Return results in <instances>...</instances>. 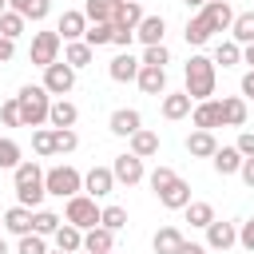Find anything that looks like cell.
<instances>
[{"mask_svg":"<svg viewBox=\"0 0 254 254\" xmlns=\"http://www.w3.org/2000/svg\"><path fill=\"white\" fill-rule=\"evenodd\" d=\"M194 99L187 95V91H175V95H163V115L167 119H183V115H190L194 107H190Z\"/></svg>","mask_w":254,"mask_h":254,"instance_id":"f1b7e54d","label":"cell"},{"mask_svg":"<svg viewBox=\"0 0 254 254\" xmlns=\"http://www.w3.org/2000/svg\"><path fill=\"white\" fill-rule=\"evenodd\" d=\"M32 147H36V155H56V127L52 131L48 127L32 131Z\"/></svg>","mask_w":254,"mask_h":254,"instance_id":"ab89813d","label":"cell"},{"mask_svg":"<svg viewBox=\"0 0 254 254\" xmlns=\"http://www.w3.org/2000/svg\"><path fill=\"white\" fill-rule=\"evenodd\" d=\"M12 183H16V198H20V206H32V210H36V206L44 202V194H48L40 163H20V167L12 171Z\"/></svg>","mask_w":254,"mask_h":254,"instance_id":"6da1fadb","label":"cell"},{"mask_svg":"<svg viewBox=\"0 0 254 254\" xmlns=\"http://www.w3.org/2000/svg\"><path fill=\"white\" fill-rule=\"evenodd\" d=\"M242 159H246V155H242L238 147H218V151L210 155V163H214L218 175H238V171H242Z\"/></svg>","mask_w":254,"mask_h":254,"instance_id":"44dd1931","label":"cell"},{"mask_svg":"<svg viewBox=\"0 0 254 254\" xmlns=\"http://www.w3.org/2000/svg\"><path fill=\"white\" fill-rule=\"evenodd\" d=\"M115 28H139L143 24V8H139V0H119V8H115V20H111Z\"/></svg>","mask_w":254,"mask_h":254,"instance_id":"cb8c5ba5","label":"cell"},{"mask_svg":"<svg viewBox=\"0 0 254 254\" xmlns=\"http://www.w3.org/2000/svg\"><path fill=\"white\" fill-rule=\"evenodd\" d=\"M16 167H20V143L0 139V171H16Z\"/></svg>","mask_w":254,"mask_h":254,"instance_id":"f35d334b","label":"cell"},{"mask_svg":"<svg viewBox=\"0 0 254 254\" xmlns=\"http://www.w3.org/2000/svg\"><path fill=\"white\" fill-rule=\"evenodd\" d=\"M0 226H4V214H0Z\"/></svg>","mask_w":254,"mask_h":254,"instance_id":"94428289","label":"cell"},{"mask_svg":"<svg viewBox=\"0 0 254 254\" xmlns=\"http://www.w3.org/2000/svg\"><path fill=\"white\" fill-rule=\"evenodd\" d=\"M0 254H8V242H4V238H0Z\"/></svg>","mask_w":254,"mask_h":254,"instance_id":"680465c9","label":"cell"},{"mask_svg":"<svg viewBox=\"0 0 254 254\" xmlns=\"http://www.w3.org/2000/svg\"><path fill=\"white\" fill-rule=\"evenodd\" d=\"M115 8H119V0H87L83 4V16L91 24H99V20H115Z\"/></svg>","mask_w":254,"mask_h":254,"instance_id":"d6a6232c","label":"cell"},{"mask_svg":"<svg viewBox=\"0 0 254 254\" xmlns=\"http://www.w3.org/2000/svg\"><path fill=\"white\" fill-rule=\"evenodd\" d=\"M155 254H179V246H183V234H179V226H163L159 234H155Z\"/></svg>","mask_w":254,"mask_h":254,"instance_id":"4dcf8cb0","label":"cell"},{"mask_svg":"<svg viewBox=\"0 0 254 254\" xmlns=\"http://www.w3.org/2000/svg\"><path fill=\"white\" fill-rule=\"evenodd\" d=\"M175 179H179V175H175V171H171V167H155V171H151V175H147V183H151V190H155V194H159V190H163V187H171V183H175Z\"/></svg>","mask_w":254,"mask_h":254,"instance_id":"7dc6e473","label":"cell"},{"mask_svg":"<svg viewBox=\"0 0 254 254\" xmlns=\"http://www.w3.org/2000/svg\"><path fill=\"white\" fill-rule=\"evenodd\" d=\"M111 36H115V24H111V20L87 24V32H83V40H87L91 48H103V44H111Z\"/></svg>","mask_w":254,"mask_h":254,"instance_id":"e575fe53","label":"cell"},{"mask_svg":"<svg viewBox=\"0 0 254 254\" xmlns=\"http://www.w3.org/2000/svg\"><path fill=\"white\" fill-rule=\"evenodd\" d=\"M238 242H242V246L254 254V218H250V222H242V230H238Z\"/></svg>","mask_w":254,"mask_h":254,"instance_id":"c3c4849f","label":"cell"},{"mask_svg":"<svg viewBox=\"0 0 254 254\" xmlns=\"http://www.w3.org/2000/svg\"><path fill=\"white\" fill-rule=\"evenodd\" d=\"M79 147V135L71 131V127H56V155H67V151H75Z\"/></svg>","mask_w":254,"mask_h":254,"instance_id":"7bdbcfd3","label":"cell"},{"mask_svg":"<svg viewBox=\"0 0 254 254\" xmlns=\"http://www.w3.org/2000/svg\"><path fill=\"white\" fill-rule=\"evenodd\" d=\"M139 67H143V60H135L131 52H119V56L107 64V75H111L115 83H127V79H135V75H139Z\"/></svg>","mask_w":254,"mask_h":254,"instance_id":"8fae6325","label":"cell"},{"mask_svg":"<svg viewBox=\"0 0 254 254\" xmlns=\"http://www.w3.org/2000/svg\"><path fill=\"white\" fill-rule=\"evenodd\" d=\"M230 36L246 48V44H254V12H238L234 16V24H230Z\"/></svg>","mask_w":254,"mask_h":254,"instance_id":"836d02e7","label":"cell"},{"mask_svg":"<svg viewBox=\"0 0 254 254\" xmlns=\"http://www.w3.org/2000/svg\"><path fill=\"white\" fill-rule=\"evenodd\" d=\"M60 32H36V40H32V64H40V67H48V64H56V56H60Z\"/></svg>","mask_w":254,"mask_h":254,"instance_id":"52a82bcc","label":"cell"},{"mask_svg":"<svg viewBox=\"0 0 254 254\" xmlns=\"http://www.w3.org/2000/svg\"><path fill=\"white\" fill-rule=\"evenodd\" d=\"M187 151H190L194 159H210V155L218 151V143H214V131H202V127H194V131L187 135Z\"/></svg>","mask_w":254,"mask_h":254,"instance_id":"ffe728a7","label":"cell"},{"mask_svg":"<svg viewBox=\"0 0 254 254\" xmlns=\"http://www.w3.org/2000/svg\"><path fill=\"white\" fill-rule=\"evenodd\" d=\"M143 64H147V67H167V64H171V52H167L163 44H151V48L143 52Z\"/></svg>","mask_w":254,"mask_h":254,"instance_id":"f6af8a7d","label":"cell"},{"mask_svg":"<svg viewBox=\"0 0 254 254\" xmlns=\"http://www.w3.org/2000/svg\"><path fill=\"white\" fill-rule=\"evenodd\" d=\"M24 32V16L16 12V8H8L4 16H0V36H8V40H16Z\"/></svg>","mask_w":254,"mask_h":254,"instance_id":"60d3db41","label":"cell"},{"mask_svg":"<svg viewBox=\"0 0 254 254\" xmlns=\"http://www.w3.org/2000/svg\"><path fill=\"white\" fill-rule=\"evenodd\" d=\"M234 242H238V226H234V222H218V218H214V222L206 226V246H210V250H230Z\"/></svg>","mask_w":254,"mask_h":254,"instance_id":"30bf717a","label":"cell"},{"mask_svg":"<svg viewBox=\"0 0 254 254\" xmlns=\"http://www.w3.org/2000/svg\"><path fill=\"white\" fill-rule=\"evenodd\" d=\"M32 222H36V210L32 206H12V210H4V230H12V234H32Z\"/></svg>","mask_w":254,"mask_h":254,"instance_id":"e0dca14e","label":"cell"},{"mask_svg":"<svg viewBox=\"0 0 254 254\" xmlns=\"http://www.w3.org/2000/svg\"><path fill=\"white\" fill-rule=\"evenodd\" d=\"M99 222H103L107 230H123V226H127V210H123V206H103Z\"/></svg>","mask_w":254,"mask_h":254,"instance_id":"ee69618b","label":"cell"},{"mask_svg":"<svg viewBox=\"0 0 254 254\" xmlns=\"http://www.w3.org/2000/svg\"><path fill=\"white\" fill-rule=\"evenodd\" d=\"M139 127H143V115H139L135 107H119V111H111V135H123V139H131Z\"/></svg>","mask_w":254,"mask_h":254,"instance_id":"5bb4252c","label":"cell"},{"mask_svg":"<svg viewBox=\"0 0 254 254\" xmlns=\"http://www.w3.org/2000/svg\"><path fill=\"white\" fill-rule=\"evenodd\" d=\"M187 95L194 103L214 95V60H206V56H190L187 60Z\"/></svg>","mask_w":254,"mask_h":254,"instance_id":"3957f363","label":"cell"},{"mask_svg":"<svg viewBox=\"0 0 254 254\" xmlns=\"http://www.w3.org/2000/svg\"><path fill=\"white\" fill-rule=\"evenodd\" d=\"M163 32H167V20L163 16H143V24L135 28V36L151 48V44H163Z\"/></svg>","mask_w":254,"mask_h":254,"instance_id":"4316f807","label":"cell"},{"mask_svg":"<svg viewBox=\"0 0 254 254\" xmlns=\"http://www.w3.org/2000/svg\"><path fill=\"white\" fill-rule=\"evenodd\" d=\"M8 8H16L24 20H44L52 12V0H8Z\"/></svg>","mask_w":254,"mask_h":254,"instance_id":"1f68e13d","label":"cell"},{"mask_svg":"<svg viewBox=\"0 0 254 254\" xmlns=\"http://www.w3.org/2000/svg\"><path fill=\"white\" fill-rule=\"evenodd\" d=\"M56 254H64V250H56Z\"/></svg>","mask_w":254,"mask_h":254,"instance_id":"6125c7cd","label":"cell"},{"mask_svg":"<svg viewBox=\"0 0 254 254\" xmlns=\"http://www.w3.org/2000/svg\"><path fill=\"white\" fill-rule=\"evenodd\" d=\"M218 107H222V127H242L250 115L246 95H226V99H218Z\"/></svg>","mask_w":254,"mask_h":254,"instance_id":"7c38bea8","label":"cell"},{"mask_svg":"<svg viewBox=\"0 0 254 254\" xmlns=\"http://www.w3.org/2000/svg\"><path fill=\"white\" fill-rule=\"evenodd\" d=\"M52 238H56V250H64V254H75V250L83 246V230H79V226H71L67 218L60 222V230H56Z\"/></svg>","mask_w":254,"mask_h":254,"instance_id":"603a6c76","label":"cell"},{"mask_svg":"<svg viewBox=\"0 0 254 254\" xmlns=\"http://www.w3.org/2000/svg\"><path fill=\"white\" fill-rule=\"evenodd\" d=\"M111 171H115V183H127V187H135V183H143V159L139 155H115V163H111Z\"/></svg>","mask_w":254,"mask_h":254,"instance_id":"ba28073f","label":"cell"},{"mask_svg":"<svg viewBox=\"0 0 254 254\" xmlns=\"http://www.w3.org/2000/svg\"><path fill=\"white\" fill-rule=\"evenodd\" d=\"M179 254H206V246H198V242H187V238H183V246H179Z\"/></svg>","mask_w":254,"mask_h":254,"instance_id":"11a10c76","label":"cell"},{"mask_svg":"<svg viewBox=\"0 0 254 254\" xmlns=\"http://www.w3.org/2000/svg\"><path fill=\"white\" fill-rule=\"evenodd\" d=\"M16 40H8V36H0V64H8L12 56H16V48H12Z\"/></svg>","mask_w":254,"mask_h":254,"instance_id":"f5cc1de1","label":"cell"},{"mask_svg":"<svg viewBox=\"0 0 254 254\" xmlns=\"http://www.w3.org/2000/svg\"><path fill=\"white\" fill-rule=\"evenodd\" d=\"M190 119H194V127H202V131L222 127V107H218V99H202V103H194Z\"/></svg>","mask_w":254,"mask_h":254,"instance_id":"4fadbf2b","label":"cell"},{"mask_svg":"<svg viewBox=\"0 0 254 254\" xmlns=\"http://www.w3.org/2000/svg\"><path fill=\"white\" fill-rule=\"evenodd\" d=\"M99 206H95V198L91 194H71L67 198V206H64V218L71 222V226H79V230H91V226H99Z\"/></svg>","mask_w":254,"mask_h":254,"instance_id":"5b68a950","label":"cell"},{"mask_svg":"<svg viewBox=\"0 0 254 254\" xmlns=\"http://www.w3.org/2000/svg\"><path fill=\"white\" fill-rule=\"evenodd\" d=\"M131 155H139V159L159 155V135H155V131H147V127H139V131L131 135Z\"/></svg>","mask_w":254,"mask_h":254,"instance_id":"83f0119b","label":"cell"},{"mask_svg":"<svg viewBox=\"0 0 254 254\" xmlns=\"http://www.w3.org/2000/svg\"><path fill=\"white\" fill-rule=\"evenodd\" d=\"M214 64H222V67L242 64V44H238V40H222V44L214 48Z\"/></svg>","mask_w":254,"mask_h":254,"instance_id":"d590c367","label":"cell"},{"mask_svg":"<svg viewBox=\"0 0 254 254\" xmlns=\"http://www.w3.org/2000/svg\"><path fill=\"white\" fill-rule=\"evenodd\" d=\"M111 246H115V230H107L103 222L83 234V250L87 254H111Z\"/></svg>","mask_w":254,"mask_h":254,"instance_id":"ac0fdd59","label":"cell"},{"mask_svg":"<svg viewBox=\"0 0 254 254\" xmlns=\"http://www.w3.org/2000/svg\"><path fill=\"white\" fill-rule=\"evenodd\" d=\"M4 12H8V0H0V16H4Z\"/></svg>","mask_w":254,"mask_h":254,"instance_id":"91938a15","label":"cell"},{"mask_svg":"<svg viewBox=\"0 0 254 254\" xmlns=\"http://www.w3.org/2000/svg\"><path fill=\"white\" fill-rule=\"evenodd\" d=\"M60 222H64V218H60L56 210H36V222H32V230L48 238V234H56V230H60Z\"/></svg>","mask_w":254,"mask_h":254,"instance_id":"74e56055","label":"cell"},{"mask_svg":"<svg viewBox=\"0 0 254 254\" xmlns=\"http://www.w3.org/2000/svg\"><path fill=\"white\" fill-rule=\"evenodd\" d=\"M183 4H187V8H202L206 0H183Z\"/></svg>","mask_w":254,"mask_h":254,"instance_id":"6f0895ef","label":"cell"},{"mask_svg":"<svg viewBox=\"0 0 254 254\" xmlns=\"http://www.w3.org/2000/svg\"><path fill=\"white\" fill-rule=\"evenodd\" d=\"M198 12H206V20L214 24V32H226V28L234 24V16H238V12H234V8L226 4V0H206V4L198 8Z\"/></svg>","mask_w":254,"mask_h":254,"instance_id":"9a60e30c","label":"cell"},{"mask_svg":"<svg viewBox=\"0 0 254 254\" xmlns=\"http://www.w3.org/2000/svg\"><path fill=\"white\" fill-rule=\"evenodd\" d=\"M91 52H95V48H91L87 40H67V48H64V60H67L71 67H87V64H91Z\"/></svg>","mask_w":254,"mask_h":254,"instance_id":"f546056e","label":"cell"},{"mask_svg":"<svg viewBox=\"0 0 254 254\" xmlns=\"http://www.w3.org/2000/svg\"><path fill=\"white\" fill-rule=\"evenodd\" d=\"M135 83H139V91L143 95H163L167 91V71L163 67H139V75H135Z\"/></svg>","mask_w":254,"mask_h":254,"instance_id":"2e32d148","label":"cell"},{"mask_svg":"<svg viewBox=\"0 0 254 254\" xmlns=\"http://www.w3.org/2000/svg\"><path fill=\"white\" fill-rule=\"evenodd\" d=\"M75 119H79V107L75 103H67L64 95L52 103V111H48V123L52 127H75Z\"/></svg>","mask_w":254,"mask_h":254,"instance_id":"484cf974","label":"cell"},{"mask_svg":"<svg viewBox=\"0 0 254 254\" xmlns=\"http://www.w3.org/2000/svg\"><path fill=\"white\" fill-rule=\"evenodd\" d=\"M159 202H163L167 210H183V206L190 202V183H183V179H175L171 187H163V190H159Z\"/></svg>","mask_w":254,"mask_h":254,"instance_id":"7402d4cb","label":"cell"},{"mask_svg":"<svg viewBox=\"0 0 254 254\" xmlns=\"http://www.w3.org/2000/svg\"><path fill=\"white\" fill-rule=\"evenodd\" d=\"M238 175H242V183L254 190V155H250V159H242V171H238Z\"/></svg>","mask_w":254,"mask_h":254,"instance_id":"816d5d0a","label":"cell"},{"mask_svg":"<svg viewBox=\"0 0 254 254\" xmlns=\"http://www.w3.org/2000/svg\"><path fill=\"white\" fill-rule=\"evenodd\" d=\"M183 210H187V222H190V226H202V230H206V226L214 222V206H210V202H187Z\"/></svg>","mask_w":254,"mask_h":254,"instance_id":"8d00e7d4","label":"cell"},{"mask_svg":"<svg viewBox=\"0 0 254 254\" xmlns=\"http://www.w3.org/2000/svg\"><path fill=\"white\" fill-rule=\"evenodd\" d=\"M16 99H20V119H24V127H40V123L48 119V111H52V91H48L44 83H24Z\"/></svg>","mask_w":254,"mask_h":254,"instance_id":"7a4b0ae2","label":"cell"},{"mask_svg":"<svg viewBox=\"0 0 254 254\" xmlns=\"http://www.w3.org/2000/svg\"><path fill=\"white\" fill-rule=\"evenodd\" d=\"M44 87H48L52 95H67V91L75 87V67H71L67 60H64V64H60V60L48 64V67H44Z\"/></svg>","mask_w":254,"mask_h":254,"instance_id":"8992f818","label":"cell"},{"mask_svg":"<svg viewBox=\"0 0 254 254\" xmlns=\"http://www.w3.org/2000/svg\"><path fill=\"white\" fill-rule=\"evenodd\" d=\"M0 119H4L8 127H24V119H20V99H16V95L0 103Z\"/></svg>","mask_w":254,"mask_h":254,"instance_id":"bcb514c9","label":"cell"},{"mask_svg":"<svg viewBox=\"0 0 254 254\" xmlns=\"http://www.w3.org/2000/svg\"><path fill=\"white\" fill-rule=\"evenodd\" d=\"M56 32H60V40H79L87 32V16L83 12H64L60 24H56Z\"/></svg>","mask_w":254,"mask_h":254,"instance_id":"d4e9b609","label":"cell"},{"mask_svg":"<svg viewBox=\"0 0 254 254\" xmlns=\"http://www.w3.org/2000/svg\"><path fill=\"white\" fill-rule=\"evenodd\" d=\"M242 60H246V64L254 67V44H246V48H242Z\"/></svg>","mask_w":254,"mask_h":254,"instance_id":"9f6ffc18","label":"cell"},{"mask_svg":"<svg viewBox=\"0 0 254 254\" xmlns=\"http://www.w3.org/2000/svg\"><path fill=\"white\" fill-rule=\"evenodd\" d=\"M131 40H135V32H131V28H115V36H111V44H115V48H131Z\"/></svg>","mask_w":254,"mask_h":254,"instance_id":"681fc988","label":"cell"},{"mask_svg":"<svg viewBox=\"0 0 254 254\" xmlns=\"http://www.w3.org/2000/svg\"><path fill=\"white\" fill-rule=\"evenodd\" d=\"M234 147H238V151H242V155H246V159H250V155H254V131H242V135H238V143H234Z\"/></svg>","mask_w":254,"mask_h":254,"instance_id":"f907efd6","label":"cell"},{"mask_svg":"<svg viewBox=\"0 0 254 254\" xmlns=\"http://www.w3.org/2000/svg\"><path fill=\"white\" fill-rule=\"evenodd\" d=\"M183 36H187V44H194V48H202V44H206V40L214 36V24L206 20V12H194V16L187 20V32H183Z\"/></svg>","mask_w":254,"mask_h":254,"instance_id":"d6986e66","label":"cell"},{"mask_svg":"<svg viewBox=\"0 0 254 254\" xmlns=\"http://www.w3.org/2000/svg\"><path fill=\"white\" fill-rule=\"evenodd\" d=\"M111 187H115V171H111V167H91V171L83 175V190H87L91 198L111 194Z\"/></svg>","mask_w":254,"mask_h":254,"instance_id":"9c48e42d","label":"cell"},{"mask_svg":"<svg viewBox=\"0 0 254 254\" xmlns=\"http://www.w3.org/2000/svg\"><path fill=\"white\" fill-rule=\"evenodd\" d=\"M16 254H48V242H44V234H20V246H16Z\"/></svg>","mask_w":254,"mask_h":254,"instance_id":"b9f144b4","label":"cell"},{"mask_svg":"<svg viewBox=\"0 0 254 254\" xmlns=\"http://www.w3.org/2000/svg\"><path fill=\"white\" fill-rule=\"evenodd\" d=\"M44 187L56 198H71V194L83 190V175L75 167H52V171H44Z\"/></svg>","mask_w":254,"mask_h":254,"instance_id":"277c9868","label":"cell"},{"mask_svg":"<svg viewBox=\"0 0 254 254\" xmlns=\"http://www.w3.org/2000/svg\"><path fill=\"white\" fill-rule=\"evenodd\" d=\"M242 95H246V99H254V67L242 75Z\"/></svg>","mask_w":254,"mask_h":254,"instance_id":"db71d44e","label":"cell"}]
</instances>
